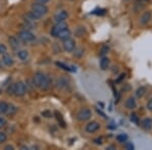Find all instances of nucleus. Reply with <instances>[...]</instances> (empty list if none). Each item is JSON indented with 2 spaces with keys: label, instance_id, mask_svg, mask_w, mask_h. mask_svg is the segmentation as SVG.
Masks as SVG:
<instances>
[{
  "label": "nucleus",
  "instance_id": "nucleus-1",
  "mask_svg": "<svg viewBox=\"0 0 152 150\" xmlns=\"http://www.w3.org/2000/svg\"><path fill=\"white\" fill-rule=\"evenodd\" d=\"M34 83L42 90H47L51 85V80L43 72H37L34 76Z\"/></svg>",
  "mask_w": 152,
  "mask_h": 150
},
{
  "label": "nucleus",
  "instance_id": "nucleus-2",
  "mask_svg": "<svg viewBox=\"0 0 152 150\" xmlns=\"http://www.w3.org/2000/svg\"><path fill=\"white\" fill-rule=\"evenodd\" d=\"M31 12L36 16L37 18L40 19L42 16L46 15V14L48 13V7L46 6L45 4L40 3V2H38V3H34L33 5H31Z\"/></svg>",
  "mask_w": 152,
  "mask_h": 150
},
{
  "label": "nucleus",
  "instance_id": "nucleus-3",
  "mask_svg": "<svg viewBox=\"0 0 152 150\" xmlns=\"http://www.w3.org/2000/svg\"><path fill=\"white\" fill-rule=\"evenodd\" d=\"M11 90H12L11 93L15 94L16 97H23V95L26 94V84H24L23 82H21V81L16 82V83H14V84L12 85Z\"/></svg>",
  "mask_w": 152,
  "mask_h": 150
},
{
  "label": "nucleus",
  "instance_id": "nucleus-4",
  "mask_svg": "<svg viewBox=\"0 0 152 150\" xmlns=\"http://www.w3.org/2000/svg\"><path fill=\"white\" fill-rule=\"evenodd\" d=\"M18 38L23 42H24V43H29V42H33L35 40V35L31 31L26 29V31H21L18 34Z\"/></svg>",
  "mask_w": 152,
  "mask_h": 150
},
{
  "label": "nucleus",
  "instance_id": "nucleus-5",
  "mask_svg": "<svg viewBox=\"0 0 152 150\" xmlns=\"http://www.w3.org/2000/svg\"><path fill=\"white\" fill-rule=\"evenodd\" d=\"M66 28H68V26L65 23V21H61V23H57L55 26H53L52 29H51V35L55 38H57V35L60 33L62 29H64Z\"/></svg>",
  "mask_w": 152,
  "mask_h": 150
},
{
  "label": "nucleus",
  "instance_id": "nucleus-6",
  "mask_svg": "<svg viewBox=\"0 0 152 150\" xmlns=\"http://www.w3.org/2000/svg\"><path fill=\"white\" fill-rule=\"evenodd\" d=\"M90 117H91V110L89 109H86V108L81 109L77 114V119L79 121H87V120L90 119Z\"/></svg>",
  "mask_w": 152,
  "mask_h": 150
},
{
  "label": "nucleus",
  "instance_id": "nucleus-7",
  "mask_svg": "<svg viewBox=\"0 0 152 150\" xmlns=\"http://www.w3.org/2000/svg\"><path fill=\"white\" fill-rule=\"evenodd\" d=\"M63 48L66 52H72L75 49V42L74 40L70 38H67L65 40H63Z\"/></svg>",
  "mask_w": 152,
  "mask_h": 150
},
{
  "label": "nucleus",
  "instance_id": "nucleus-8",
  "mask_svg": "<svg viewBox=\"0 0 152 150\" xmlns=\"http://www.w3.org/2000/svg\"><path fill=\"white\" fill-rule=\"evenodd\" d=\"M68 12L66 10H59L55 13L54 15V19H55L56 23H61V21H65L68 18Z\"/></svg>",
  "mask_w": 152,
  "mask_h": 150
},
{
  "label": "nucleus",
  "instance_id": "nucleus-9",
  "mask_svg": "<svg viewBox=\"0 0 152 150\" xmlns=\"http://www.w3.org/2000/svg\"><path fill=\"white\" fill-rule=\"evenodd\" d=\"M99 129V124L95 121L88 123V124L86 125V127H85V130H86L87 133H94V132H96Z\"/></svg>",
  "mask_w": 152,
  "mask_h": 150
},
{
  "label": "nucleus",
  "instance_id": "nucleus-10",
  "mask_svg": "<svg viewBox=\"0 0 152 150\" xmlns=\"http://www.w3.org/2000/svg\"><path fill=\"white\" fill-rule=\"evenodd\" d=\"M70 35H71V31L70 29L68 28H66L64 29H62V31H60V33L57 35V38L61 39V40H65V39L67 38H70Z\"/></svg>",
  "mask_w": 152,
  "mask_h": 150
},
{
  "label": "nucleus",
  "instance_id": "nucleus-11",
  "mask_svg": "<svg viewBox=\"0 0 152 150\" xmlns=\"http://www.w3.org/2000/svg\"><path fill=\"white\" fill-rule=\"evenodd\" d=\"M2 62L5 64L6 66H12L14 63V61H13V58H12L10 55H8V54L5 53L3 55V57H2Z\"/></svg>",
  "mask_w": 152,
  "mask_h": 150
},
{
  "label": "nucleus",
  "instance_id": "nucleus-12",
  "mask_svg": "<svg viewBox=\"0 0 152 150\" xmlns=\"http://www.w3.org/2000/svg\"><path fill=\"white\" fill-rule=\"evenodd\" d=\"M57 86L60 88H63V89H67L68 86H69V82H68V80H66L65 78H61V79L57 80Z\"/></svg>",
  "mask_w": 152,
  "mask_h": 150
},
{
  "label": "nucleus",
  "instance_id": "nucleus-13",
  "mask_svg": "<svg viewBox=\"0 0 152 150\" xmlns=\"http://www.w3.org/2000/svg\"><path fill=\"white\" fill-rule=\"evenodd\" d=\"M141 126L143 129H145V130H150L151 128H152V120L151 119H149V118H147V119H144L143 121H142V124H141Z\"/></svg>",
  "mask_w": 152,
  "mask_h": 150
},
{
  "label": "nucleus",
  "instance_id": "nucleus-14",
  "mask_svg": "<svg viewBox=\"0 0 152 150\" xmlns=\"http://www.w3.org/2000/svg\"><path fill=\"white\" fill-rule=\"evenodd\" d=\"M150 19H151V13L149 11H147V12H145V13H144L143 15L141 16L140 23L142 24H146V23H149V20H150Z\"/></svg>",
  "mask_w": 152,
  "mask_h": 150
},
{
  "label": "nucleus",
  "instance_id": "nucleus-15",
  "mask_svg": "<svg viewBox=\"0 0 152 150\" xmlns=\"http://www.w3.org/2000/svg\"><path fill=\"white\" fill-rule=\"evenodd\" d=\"M126 108L129 110L135 109V108H136V100H135L133 97H129L128 100H126Z\"/></svg>",
  "mask_w": 152,
  "mask_h": 150
},
{
  "label": "nucleus",
  "instance_id": "nucleus-16",
  "mask_svg": "<svg viewBox=\"0 0 152 150\" xmlns=\"http://www.w3.org/2000/svg\"><path fill=\"white\" fill-rule=\"evenodd\" d=\"M8 41H9L10 46L13 49H18L19 48V42H18V39L15 38V37H10V38L8 39Z\"/></svg>",
  "mask_w": 152,
  "mask_h": 150
},
{
  "label": "nucleus",
  "instance_id": "nucleus-17",
  "mask_svg": "<svg viewBox=\"0 0 152 150\" xmlns=\"http://www.w3.org/2000/svg\"><path fill=\"white\" fill-rule=\"evenodd\" d=\"M55 116H56V118H57V120H58V122H59V125H61V127L65 128L66 124H65V121H64V119H63L62 115H61L59 112H55Z\"/></svg>",
  "mask_w": 152,
  "mask_h": 150
},
{
  "label": "nucleus",
  "instance_id": "nucleus-18",
  "mask_svg": "<svg viewBox=\"0 0 152 150\" xmlns=\"http://www.w3.org/2000/svg\"><path fill=\"white\" fill-rule=\"evenodd\" d=\"M8 104H6L5 102H0V115L6 114L7 110H8Z\"/></svg>",
  "mask_w": 152,
  "mask_h": 150
},
{
  "label": "nucleus",
  "instance_id": "nucleus-19",
  "mask_svg": "<svg viewBox=\"0 0 152 150\" xmlns=\"http://www.w3.org/2000/svg\"><path fill=\"white\" fill-rule=\"evenodd\" d=\"M100 68H102V70H105L107 69V67H109V64H110V61L107 58H102V60H100Z\"/></svg>",
  "mask_w": 152,
  "mask_h": 150
},
{
  "label": "nucleus",
  "instance_id": "nucleus-20",
  "mask_svg": "<svg viewBox=\"0 0 152 150\" xmlns=\"http://www.w3.org/2000/svg\"><path fill=\"white\" fill-rule=\"evenodd\" d=\"M18 58L20 59V60H26L28 57V51H26V50H20V51H18Z\"/></svg>",
  "mask_w": 152,
  "mask_h": 150
},
{
  "label": "nucleus",
  "instance_id": "nucleus-21",
  "mask_svg": "<svg viewBox=\"0 0 152 150\" xmlns=\"http://www.w3.org/2000/svg\"><path fill=\"white\" fill-rule=\"evenodd\" d=\"M16 110H16V108L14 107V105H8V110H7L6 114H7V115H10V116H12L13 114H15Z\"/></svg>",
  "mask_w": 152,
  "mask_h": 150
},
{
  "label": "nucleus",
  "instance_id": "nucleus-22",
  "mask_svg": "<svg viewBox=\"0 0 152 150\" xmlns=\"http://www.w3.org/2000/svg\"><path fill=\"white\" fill-rule=\"evenodd\" d=\"M127 139H128V136H127L126 134H120L117 136V140L119 142H121V143H123V142H126Z\"/></svg>",
  "mask_w": 152,
  "mask_h": 150
},
{
  "label": "nucleus",
  "instance_id": "nucleus-23",
  "mask_svg": "<svg viewBox=\"0 0 152 150\" xmlns=\"http://www.w3.org/2000/svg\"><path fill=\"white\" fill-rule=\"evenodd\" d=\"M145 91H146L145 87H140V88H138V89H137L136 95H137L138 97H142L144 94H145Z\"/></svg>",
  "mask_w": 152,
  "mask_h": 150
},
{
  "label": "nucleus",
  "instance_id": "nucleus-24",
  "mask_svg": "<svg viewBox=\"0 0 152 150\" xmlns=\"http://www.w3.org/2000/svg\"><path fill=\"white\" fill-rule=\"evenodd\" d=\"M56 65L57 66H59V67H61L62 69H64V70H67V71H74L73 69H71L72 67H69V66H67V65H65L64 63H61V62H57L56 63Z\"/></svg>",
  "mask_w": 152,
  "mask_h": 150
},
{
  "label": "nucleus",
  "instance_id": "nucleus-25",
  "mask_svg": "<svg viewBox=\"0 0 152 150\" xmlns=\"http://www.w3.org/2000/svg\"><path fill=\"white\" fill-rule=\"evenodd\" d=\"M6 139H7V136L5 133L0 132V143H4V142L6 141Z\"/></svg>",
  "mask_w": 152,
  "mask_h": 150
},
{
  "label": "nucleus",
  "instance_id": "nucleus-26",
  "mask_svg": "<svg viewBox=\"0 0 152 150\" xmlns=\"http://www.w3.org/2000/svg\"><path fill=\"white\" fill-rule=\"evenodd\" d=\"M130 120H131V122L136 123V124H139V119H138V117H137L136 114H132L131 118H130Z\"/></svg>",
  "mask_w": 152,
  "mask_h": 150
},
{
  "label": "nucleus",
  "instance_id": "nucleus-27",
  "mask_svg": "<svg viewBox=\"0 0 152 150\" xmlns=\"http://www.w3.org/2000/svg\"><path fill=\"white\" fill-rule=\"evenodd\" d=\"M7 51V48L5 45H3V44H0V55H2V54H5Z\"/></svg>",
  "mask_w": 152,
  "mask_h": 150
},
{
  "label": "nucleus",
  "instance_id": "nucleus-28",
  "mask_svg": "<svg viewBox=\"0 0 152 150\" xmlns=\"http://www.w3.org/2000/svg\"><path fill=\"white\" fill-rule=\"evenodd\" d=\"M6 125V121L5 119H3V118H0V129H2L4 126Z\"/></svg>",
  "mask_w": 152,
  "mask_h": 150
},
{
  "label": "nucleus",
  "instance_id": "nucleus-29",
  "mask_svg": "<svg viewBox=\"0 0 152 150\" xmlns=\"http://www.w3.org/2000/svg\"><path fill=\"white\" fill-rule=\"evenodd\" d=\"M42 115L45 116L46 118H50L51 117V113L48 112V110H46V112H43V113H42Z\"/></svg>",
  "mask_w": 152,
  "mask_h": 150
},
{
  "label": "nucleus",
  "instance_id": "nucleus-30",
  "mask_svg": "<svg viewBox=\"0 0 152 150\" xmlns=\"http://www.w3.org/2000/svg\"><path fill=\"white\" fill-rule=\"evenodd\" d=\"M126 148H127V149H129V150L134 149V145L132 144V143H127V144H126Z\"/></svg>",
  "mask_w": 152,
  "mask_h": 150
},
{
  "label": "nucleus",
  "instance_id": "nucleus-31",
  "mask_svg": "<svg viewBox=\"0 0 152 150\" xmlns=\"http://www.w3.org/2000/svg\"><path fill=\"white\" fill-rule=\"evenodd\" d=\"M94 143L96 144H102V138L100 137V138H96L94 140Z\"/></svg>",
  "mask_w": 152,
  "mask_h": 150
},
{
  "label": "nucleus",
  "instance_id": "nucleus-32",
  "mask_svg": "<svg viewBox=\"0 0 152 150\" xmlns=\"http://www.w3.org/2000/svg\"><path fill=\"white\" fill-rule=\"evenodd\" d=\"M147 108H148L150 110H152V100H150L148 102V104H147Z\"/></svg>",
  "mask_w": 152,
  "mask_h": 150
},
{
  "label": "nucleus",
  "instance_id": "nucleus-33",
  "mask_svg": "<svg viewBox=\"0 0 152 150\" xmlns=\"http://www.w3.org/2000/svg\"><path fill=\"white\" fill-rule=\"evenodd\" d=\"M4 149H6V150H13V146H12V145H6Z\"/></svg>",
  "mask_w": 152,
  "mask_h": 150
},
{
  "label": "nucleus",
  "instance_id": "nucleus-34",
  "mask_svg": "<svg viewBox=\"0 0 152 150\" xmlns=\"http://www.w3.org/2000/svg\"><path fill=\"white\" fill-rule=\"evenodd\" d=\"M38 2H40V3H43V4H45V3H47V2H49L50 0H37Z\"/></svg>",
  "mask_w": 152,
  "mask_h": 150
},
{
  "label": "nucleus",
  "instance_id": "nucleus-35",
  "mask_svg": "<svg viewBox=\"0 0 152 150\" xmlns=\"http://www.w3.org/2000/svg\"><path fill=\"white\" fill-rule=\"evenodd\" d=\"M97 113H99V114H100V115H102V117H104V118H107V117H105V115L104 114V113H102V110H97Z\"/></svg>",
  "mask_w": 152,
  "mask_h": 150
},
{
  "label": "nucleus",
  "instance_id": "nucleus-36",
  "mask_svg": "<svg viewBox=\"0 0 152 150\" xmlns=\"http://www.w3.org/2000/svg\"><path fill=\"white\" fill-rule=\"evenodd\" d=\"M0 94H1V90H0Z\"/></svg>",
  "mask_w": 152,
  "mask_h": 150
}]
</instances>
